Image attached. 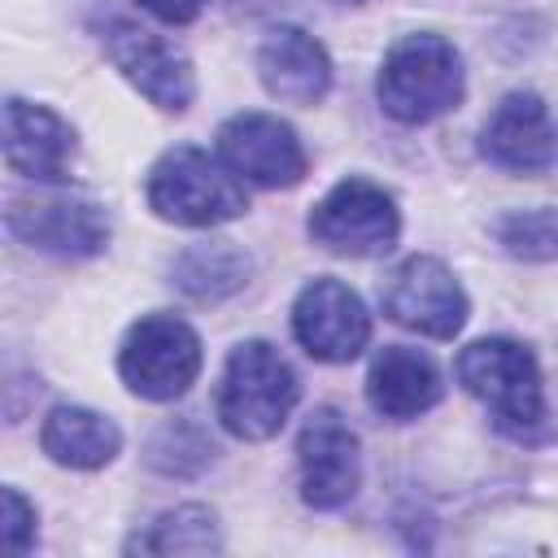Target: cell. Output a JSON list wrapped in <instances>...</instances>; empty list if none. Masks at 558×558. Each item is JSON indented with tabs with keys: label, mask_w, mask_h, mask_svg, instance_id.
<instances>
[{
	"label": "cell",
	"mask_w": 558,
	"mask_h": 558,
	"mask_svg": "<svg viewBox=\"0 0 558 558\" xmlns=\"http://www.w3.org/2000/svg\"><path fill=\"white\" fill-rule=\"evenodd\" d=\"M248 270L253 262L235 240H209V244H192L179 253L174 283L196 301H222L248 283Z\"/></svg>",
	"instance_id": "obj_18"
},
{
	"label": "cell",
	"mask_w": 558,
	"mask_h": 558,
	"mask_svg": "<svg viewBox=\"0 0 558 558\" xmlns=\"http://www.w3.org/2000/svg\"><path fill=\"white\" fill-rule=\"evenodd\" d=\"M39 445L57 466L100 471L118 458L122 432L113 418H105L87 405H57V410H48V418L39 427Z\"/></svg>",
	"instance_id": "obj_17"
},
{
	"label": "cell",
	"mask_w": 558,
	"mask_h": 558,
	"mask_svg": "<svg viewBox=\"0 0 558 558\" xmlns=\"http://www.w3.org/2000/svg\"><path fill=\"white\" fill-rule=\"evenodd\" d=\"M209 458H214L209 436L187 418L166 423L148 445V466L161 475H196L201 466H209Z\"/></svg>",
	"instance_id": "obj_21"
},
{
	"label": "cell",
	"mask_w": 558,
	"mask_h": 558,
	"mask_svg": "<svg viewBox=\"0 0 558 558\" xmlns=\"http://www.w3.org/2000/svg\"><path fill=\"white\" fill-rule=\"evenodd\" d=\"M131 549H140V554H214V549H222V536H218L214 510L174 506V510L157 514L148 523V532H140L131 541Z\"/></svg>",
	"instance_id": "obj_19"
},
{
	"label": "cell",
	"mask_w": 558,
	"mask_h": 558,
	"mask_svg": "<svg viewBox=\"0 0 558 558\" xmlns=\"http://www.w3.org/2000/svg\"><path fill=\"white\" fill-rule=\"evenodd\" d=\"M445 392V379L436 371V362L418 349L405 344H388L375 353L371 371H366V401L375 414L384 418H418L423 410H432Z\"/></svg>",
	"instance_id": "obj_16"
},
{
	"label": "cell",
	"mask_w": 558,
	"mask_h": 558,
	"mask_svg": "<svg viewBox=\"0 0 558 558\" xmlns=\"http://www.w3.org/2000/svg\"><path fill=\"white\" fill-rule=\"evenodd\" d=\"M310 235L327 253L340 257H379L401 235L397 201L371 183V179H340L314 209H310Z\"/></svg>",
	"instance_id": "obj_6"
},
{
	"label": "cell",
	"mask_w": 558,
	"mask_h": 558,
	"mask_svg": "<svg viewBox=\"0 0 558 558\" xmlns=\"http://www.w3.org/2000/svg\"><path fill=\"white\" fill-rule=\"evenodd\" d=\"M31 545H35V506L17 488H4V549L26 554Z\"/></svg>",
	"instance_id": "obj_22"
},
{
	"label": "cell",
	"mask_w": 558,
	"mask_h": 558,
	"mask_svg": "<svg viewBox=\"0 0 558 558\" xmlns=\"http://www.w3.org/2000/svg\"><path fill=\"white\" fill-rule=\"evenodd\" d=\"M301 397L296 371L266 340H244L231 349L218 384V423L240 440H270Z\"/></svg>",
	"instance_id": "obj_3"
},
{
	"label": "cell",
	"mask_w": 558,
	"mask_h": 558,
	"mask_svg": "<svg viewBox=\"0 0 558 558\" xmlns=\"http://www.w3.org/2000/svg\"><path fill=\"white\" fill-rule=\"evenodd\" d=\"M497 244L519 262L558 257V209H514L497 222Z\"/></svg>",
	"instance_id": "obj_20"
},
{
	"label": "cell",
	"mask_w": 558,
	"mask_h": 558,
	"mask_svg": "<svg viewBox=\"0 0 558 558\" xmlns=\"http://www.w3.org/2000/svg\"><path fill=\"white\" fill-rule=\"evenodd\" d=\"M453 375L480 405H488L493 423L506 436L527 440L532 432L545 427V384L527 344L506 336L475 340L458 353Z\"/></svg>",
	"instance_id": "obj_1"
},
{
	"label": "cell",
	"mask_w": 558,
	"mask_h": 558,
	"mask_svg": "<svg viewBox=\"0 0 558 558\" xmlns=\"http://www.w3.org/2000/svg\"><path fill=\"white\" fill-rule=\"evenodd\" d=\"M74 148H78L74 126L61 113L31 105L22 96L4 100V161H9V170L39 179V183H61V179H70Z\"/></svg>",
	"instance_id": "obj_14"
},
{
	"label": "cell",
	"mask_w": 558,
	"mask_h": 558,
	"mask_svg": "<svg viewBox=\"0 0 558 558\" xmlns=\"http://www.w3.org/2000/svg\"><path fill=\"white\" fill-rule=\"evenodd\" d=\"M384 314L432 340H453L466 323V292L436 257H405L384 283Z\"/></svg>",
	"instance_id": "obj_7"
},
{
	"label": "cell",
	"mask_w": 558,
	"mask_h": 558,
	"mask_svg": "<svg viewBox=\"0 0 558 558\" xmlns=\"http://www.w3.org/2000/svg\"><path fill=\"white\" fill-rule=\"evenodd\" d=\"M148 205L157 218L179 227H218L240 218L248 209V196L227 161L209 157L196 144H179L148 170Z\"/></svg>",
	"instance_id": "obj_4"
},
{
	"label": "cell",
	"mask_w": 558,
	"mask_h": 558,
	"mask_svg": "<svg viewBox=\"0 0 558 558\" xmlns=\"http://www.w3.org/2000/svg\"><path fill=\"white\" fill-rule=\"evenodd\" d=\"M257 78L275 100L318 105L331 87V57L310 31L275 26L257 48Z\"/></svg>",
	"instance_id": "obj_15"
},
{
	"label": "cell",
	"mask_w": 558,
	"mask_h": 558,
	"mask_svg": "<svg viewBox=\"0 0 558 558\" xmlns=\"http://www.w3.org/2000/svg\"><path fill=\"white\" fill-rule=\"evenodd\" d=\"M218 157L231 174L257 187H296L305 179V148L288 122L275 113H235L218 126Z\"/></svg>",
	"instance_id": "obj_10"
},
{
	"label": "cell",
	"mask_w": 558,
	"mask_h": 558,
	"mask_svg": "<svg viewBox=\"0 0 558 558\" xmlns=\"http://www.w3.org/2000/svg\"><path fill=\"white\" fill-rule=\"evenodd\" d=\"M4 227L26 248L52 257H92L109 244V218L96 201L83 196H44V201H13Z\"/></svg>",
	"instance_id": "obj_12"
},
{
	"label": "cell",
	"mask_w": 558,
	"mask_h": 558,
	"mask_svg": "<svg viewBox=\"0 0 558 558\" xmlns=\"http://www.w3.org/2000/svg\"><path fill=\"white\" fill-rule=\"evenodd\" d=\"M480 153L514 174H541L558 166V118L536 92H510L480 131Z\"/></svg>",
	"instance_id": "obj_13"
},
{
	"label": "cell",
	"mask_w": 558,
	"mask_h": 558,
	"mask_svg": "<svg viewBox=\"0 0 558 558\" xmlns=\"http://www.w3.org/2000/svg\"><path fill=\"white\" fill-rule=\"evenodd\" d=\"M462 92H466L462 57L445 35H432V31L397 39L375 78V96L384 113L405 126H423L449 113L462 100Z\"/></svg>",
	"instance_id": "obj_2"
},
{
	"label": "cell",
	"mask_w": 558,
	"mask_h": 558,
	"mask_svg": "<svg viewBox=\"0 0 558 558\" xmlns=\"http://www.w3.org/2000/svg\"><path fill=\"white\" fill-rule=\"evenodd\" d=\"M118 375L144 401H174L201 375V336L174 314H148L126 331Z\"/></svg>",
	"instance_id": "obj_5"
},
{
	"label": "cell",
	"mask_w": 558,
	"mask_h": 558,
	"mask_svg": "<svg viewBox=\"0 0 558 558\" xmlns=\"http://www.w3.org/2000/svg\"><path fill=\"white\" fill-rule=\"evenodd\" d=\"M140 9H148L166 26H187L205 9V0H140Z\"/></svg>",
	"instance_id": "obj_23"
},
{
	"label": "cell",
	"mask_w": 558,
	"mask_h": 558,
	"mask_svg": "<svg viewBox=\"0 0 558 558\" xmlns=\"http://www.w3.org/2000/svg\"><path fill=\"white\" fill-rule=\"evenodd\" d=\"M292 336L318 362H353L371 340V314L353 288L318 275L292 301Z\"/></svg>",
	"instance_id": "obj_9"
},
{
	"label": "cell",
	"mask_w": 558,
	"mask_h": 558,
	"mask_svg": "<svg viewBox=\"0 0 558 558\" xmlns=\"http://www.w3.org/2000/svg\"><path fill=\"white\" fill-rule=\"evenodd\" d=\"M296 458H301V497L314 510H340L353 501L362 484V453H357V432L344 423L340 410L323 405L305 418L296 436Z\"/></svg>",
	"instance_id": "obj_8"
},
{
	"label": "cell",
	"mask_w": 558,
	"mask_h": 558,
	"mask_svg": "<svg viewBox=\"0 0 558 558\" xmlns=\"http://www.w3.org/2000/svg\"><path fill=\"white\" fill-rule=\"evenodd\" d=\"M105 52L109 61L122 70V78L148 96L157 109H170V113H183L192 105V92H196V78H192V65L187 57L166 44L161 35L135 26V22H109L105 31Z\"/></svg>",
	"instance_id": "obj_11"
}]
</instances>
